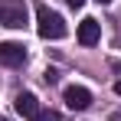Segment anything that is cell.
Returning <instances> with one entry per match:
<instances>
[{
  "mask_svg": "<svg viewBox=\"0 0 121 121\" xmlns=\"http://www.w3.org/2000/svg\"><path fill=\"white\" fill-rule=\"evenodd\" d=\"M79 43L82 46H95L98 43V36H101V26H98V20H92V17H85V20L79 23Z\"/></svg>",
  "mask_w": 121,
  "mask_h": 121,
  "instance_id": "5",
  "label": "cell"
},
{
  "mask_svg": "<svg viewBox=\"0 0 121 121\" xmlns=\"http://www.w3.org/2000/svg\"><path fill=\"white\" fill-rule=\"evenodd\" d=\"M0 121H7V118H0Z\"/></svg>",
  "mask_w": 121,
  "mask_h": 121,
  "instance_id": "12",
  "label": "cell"
},
{
  "mask_svg": "<svg viewBox=\"0 0 121 121\" xmlns=\"http://www.w3.org/2000/svg\"><path fill=\"white\" fill-rule=\"evenodd\" d=\"M43 79L52 85V82H59V72H56V69H46V75H43Z\"/></svg>",
  "mask_w": 121,
  "mask_h": 121,
  "instance_id": "8",
  "label": "cell"
},
{
  "mask_svg": "<svg viewBox=\"0 0 121 121\" xmlns=\"http://www.w3.org/2000/svg\"><path fill=\"white\" fill-rule=\"evenodd\" d=\"M30 121H62V118H59V111H46V108H39V115L30 118Z\"/></svg>",
  "mask_w": 121,
  "mask_h": 121,
  "instance_id": "7",
  "label": "cell"
},
{
  "mask_svg": "<svg viewBox=\"0 0 121 121\" xmlns=\"http://www.w3.org/2000/svg\"><path fill=\"white\" fill-rule=\"evenodd\" d=\"M0 62L10 65V69L23 65L26 62V46L23 43H0Z\"/></svg>",
  "mask_w": 121,
  "mask_h": 121,
  "instance_id": "3",
  "label": "cell"
},
{
  "mask_svg": "<svg viewBox=\"0 0 121 121\" xmlns=\"http://www.w3.org/2000/svg\"><path fill=\"white\" fill-rule=\"evenodd\" d=\"M62 98H65V105H69L72 111H85V108L92 105V92L82 88V85H69V88L62 92Z\"/></svg>",
  "mask_w": 121,
  "mask_h": 121,
  "instance_id": "4",
  "label": "cell"
},
{
  "mask_svg": "<svg viewBox=\"0 0 121 121\" xmlns=\"http://www.w3.org/2000/svg\"><path fill=\"white\" fill-rule=\"evenodd\" d=\"M115 95H121V82H115Z\"/></svg>",
  "mask_w": 121,
  "mask_h": 121,
  "instance_id": "10",
  "label": "cell"
},
{
  "mask_svg": "<svg viewBox=\"0 0 121 121\" xmlns=\"http://www.w3.org/2000/svg\"><path fill=\"white\" fill-rule=\"evenodd\" d=\"M17 111H20L23 118H36L39 115V98L33 92H20L17 95Z\"/></svg>",
  "mask_w": 121,
  "mask_h": 121,
  "instance_id": "6",
  "label": "cell"
},
{
  "mask_svg": "<svg viewBox=\"0 0 121 121\" xmlns=\"http://www.w3.org/2000/svg\"><path fill=\"white\" fill-rule=\"evenodd\" d=\"M36 33L43 39H62L65 36V20L46 3H36Z\"/></svg>",
  "mask_w": 121,
  "mask_h": 121,
  "instance_id": "1",
  "label": "cell"
},
{
  "mask_svg": "<svg viewBox=\"0 0 121 121\" xmlns=\"http://www.w3.org/2000/svg\"><path fill=\"white\" fill-rule=\"evenodd\" d=\"M26 23V3L23 0H0V26L20 30Z\"/></svg>",
  "mask_w": 121,
  "mask_h": 121,
  "instance_id": "2",
  "label": "cell"
},
{
  "mask_svg": "<svg viewBox=\"0 0 121 121\" xmlns=\"http://www.w3.org/2000/svg\"><path fill=\"white\" fill-rule=\"evenodd\" d=\"M98 3H111V0H98Z\"/></svg>",
  "mask_w": 121,
  "mask_h": 121,
  "instance_id": "11",
  "label": "cell"
},
{
  "mask_svg": "<svg viewBox=\"0 0 121 121\" xmlns=\"http://www.w3.org/2000/svg\"><path fill=\"white\" fill-rule=\"evenodd\" d=\"M65 3H69V7H75V10H79L82 3H85V0H65Z\"/></svg>",
  "mask_w": 121,
  "mask_h": 121,
  "instance_id": "9",
  "label": "cell"
}]
</instances>
